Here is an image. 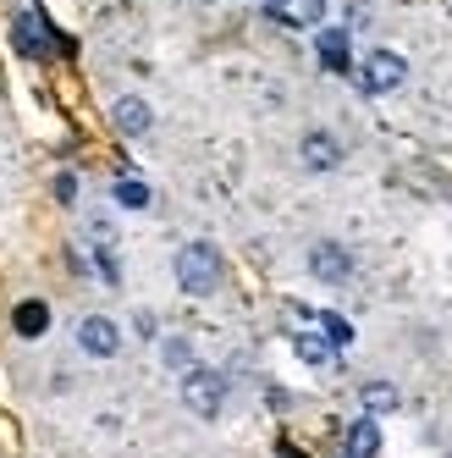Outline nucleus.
<instances>
[{
  "mask_svg": "<svg viewBox=\"0 0 452 458\" xmlns=\"http://www.w3.org/2000/svg\"><path fill=\"white\" fill-rule=\"evenodd\" d=\"M55 193L72 205V199H78V177H72V172H61V177H55Z\"/></svg>",
  "mask_w": 452,
  "mask_h": 458,
  "instance_id": "a211bd4d",
  "label": "nucleus"
},
{
  "mask_svg": "<svg viewBox=\"0 0 452 458\" xmlns=\"http://www.w3.org/2000/svg\"><path fill=\"white\" fill-rule=\"evenodd\" d=\"M111 199H116L121 210H149V188H144L138 177H121V182L111 188Z\"/></svg>",
  "mask_w": 452,
  "mask_h": 458,
  "instance_id": "4468645a",
  "label": "nucleus"
},
{
  "mask_svg": "<svg viewBox=\"0 0 452 458\" xmlns=\"http://www.w3.org/2000/svg\"><path fill=\"white\" fill-rule=\"evenodd\" d=\"M293 353L304 359V365H331V359H337V348H331L326 332H298L293 337Z\"/></svg>",
  "mask_w": 452,
  "mask_h": 458,
  "instance_id": "9d476101",
  "label": "nucleus"
},
{
  "mask_svg": "<svg viewBox=\"0 0 452 458\" xmlns=\"http://www.w3.org/2000/svg\"><path fill=\"white\" fill-rule=\"evenodd\" d=\"M403 78H408V61H403L398 50H370V55H364V67H359L364 94H392Z\"/></svg>",
  "mask_w": 452,
  "mask_h": 458,
  "instance_id": "7ed1b4c3",
  "label": "nucleus"
},
{
  "mask_svg": "<svg viewBox=\"0 0 452 458\" xmlns=\"http://www.w3.org/2000/svg\"><path fill=\"white\" fill-rule=\"evenodd\" d=\"M364 409H370V414H392V409H398V386L370 381V386H364Z\"/></svg>",
  "mask_w": 452,
  "mask_h": 458,
  "instance_id": "2eb2a0df",
  "label": "nucleus"
},
{
  "mask_svg": "<svg viewBox=\"0 0 452 458\" xmlns=\"http://www.w3.org/2000/svg\"><path fill=\"white\" fill-rule=\"evenodd\" d=\"M12 45H17L28 61H45V55L55 50V39H50V22H45L39 12H22V17H17V28H12Z\"/></svg>",
  "mask_w": 452,
  "mask_h": 458,
  "instance_id": "39448f33",
  "label": "nucleus"
},
{
  "mask_svg": "<svg viewBox=\"0 0 452 458\" xmlns=\"http://www.w3.org/2000/svg\"><path fill=\"white\" fill-rule=\"evenodd\" d=\"M347 447H353V458H375L381 453V425L359 420V425H353V437H347Z\"/></svg>",
  "mask_w": 452,
  "mask_h": 458,
  "instance_id": "ddd939ff",
  "label": "nucleus"
},
{
  "mask_svg": "<svg viewBox=\"0 0 452 458\" xmlns=\"http://www.w3.org/2000/svg\"><path fill=\"white\" fill-rule=\"evenodd\" d=\"M309 271H314L320 282H331V287L347 282V271H353V266H347V249H342V243H314V249H309Z\"/></svg>",
  "mask_w": 452,
  "mask_h": 458,
  "instance_id": "0eeeda50",
  "label": "nucleus"
},
{
  "mask_svg": "<svg viewBox=\"0 0 452 458\" xmlns=\"http://www.w3.org/2000/svg\"><path fill=\"white\" fill-rule=\"evenodd\" d=\"M166 365H177V370L193 365V359H188V343H166Z\"/></svg>",
  "mask_w": 452,
  "mask_h": 458,
  "instance_id": "f3484780",
  "label": "nucleus"
},
{
  "mask_svg": "<svg viewBox=\"0 0 452 458\" xmlns=\"http://www.w3.org/2000/svg\"><path fill=\"white\" fill-rule=\"evenodd\" d=\"M314 320H320V332L331 337V348H347V343H353V326H347L342 315H331V310H326V315H314Z\"/></svg>",
  "mask_w": 452,
  "mask_h": 458,
  "instance_id": "dca6fc26",
  "label": "nucleus"
},
{
  "mask_svg": "<svg viewBox=\"0 0 452 458\" xmlns=\"http://www.w3.org/2000/svg\"><path fill=\"white\" fill-rule=\"evenodd\" d=\"M298 155H304L309 172H331L337 160H342V144H337L331 133H304V149H298Z\"/></svg>",
  "mask_w": 452,
  "mask_h": 458,
  "instance_id": "6e6552de",
  "label": "nucleus"
},
{
  "mask_svg": "<svg viewBox=\"0 0 452 458\" xmlns=\"http://www.w3.org/2000/svg\"><path fill=\"white\" fill-rule=\"evenodd\" d=\"M111 122H116V133L144 139L149 127H155V111H149V100H138V94H121V100L111 106Z\"/></svg>",
  "mask_w": 452,
  "mask_h": 458,
  "instance_id": "423d86ee",
  "label": "nucleus"
},
{
  "mask_svg": "<svg viewBox=\"0 0 452 458\" xmlns=\"http://www.w3.org/2000/svg\"><path fill=\"white\" fill-rule=\"evenodd\" d=\"M78 348L94 353V359H116V353H121V326H116L111 315H88V320L78 326Z\"/></svg>",
  "mask_w": 452,
  "mask_h": 458,
  "instance_id": "20e7f679",
  "label": "nucleus"
},
{
  "mask_svg": "<svg viewBox=\"0 0 452 458\" xmlns=\"http://www.w3.org/2000/svg\"><path fill=\"white\" fill-rule=\"evenodd\" d=\"M12 326H17V337H45V326H50V310L39 304V299H28V304H17V315H12Z\"/></svg>",
  "mask_w": 452,
  "mask_h": 458,
  "instance_id": "9b49d317",
  "label": "nucleus"
},
{
  "mask_svg": "<svg viewBox=\"0 0 452 458\" xmlns=\"http://www.w3.org/2000/svg\"><path fill=\"white\" fill-rule=\"evenodd\" d=\"M177 287L193 293V299H205V293L221 287V254H215V243H182L177 249Z\"/></svg>",
  "mask_w": 452,
  "mask_h": 458,
  "instance_id": "f257e3e1",
  "label": "nucleus"
},
{
  "mask_svg": "<svg viewBox=\"0 0 452 458\" xmlns=\"http://www.w3.org/2000/svg\"><path fill=\"white\" fill-rule=\"evenodd\" d=\"M326 17V0H281V17L276 22H293V28H314Z\"/></svg>",
  "mask_w": 452,
  "mask_h": 458,
  "instance_id": "f8f14e48",
  "label": "nucleus"
},
{
  "mask_svg": "<svg viewBox=\"0 0 452 458\" xmlns=\"http://www.w3.org/2000/svg\"><path fill=\"white\" fill-rule=\"evenodd\" d=\"M314 50H320V67L326 72H347V28H320Z\"/></svg>",
  "mask_w": 452,
  "mask_h": 458,
  "instance_id": "1a4fd4ad",
  "label": "nucleus"
},
{
  "mask_svg": "<svg viewBox=\"0 0 452 458\" xmlns=\"http://www.w3.org/2000/svg\"><path fill=\"white\" fill-rule=\"evenodd\" d=\"M182 403L199 414V420H215V414H221V403H226L221 376H215V370H205V365H188V370H182Z\"/></svg>",
  "mask_w": 452,
  "mask_h": 458,
  "instance_id": "f03ea898",
  "label": "nucleus"
}]
</instances>
